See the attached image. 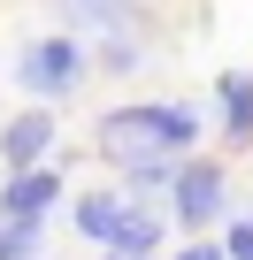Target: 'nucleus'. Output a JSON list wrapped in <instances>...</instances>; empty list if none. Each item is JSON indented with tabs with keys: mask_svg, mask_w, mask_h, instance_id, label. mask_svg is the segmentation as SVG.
Returning a JSON list of instances; mask_svg holds the SVG:
<instances>
[{
	"mask_svg": "<svg viewBox=\"0 0 253 260\" xmlns=\"http://www.w3.org/2000/svg\"><path fill=\"white\" fill-rule=\"evenodd\" d=\"M16 77H23L39 100H69L77 77H85V46H77V39H39V46L16 54Z\"/></svg>",
	"mask_w": 253,
	"mask_h": 260,
	"instance_id": "obj_2",
	"label": "nucleus"
},
{
	"mask_svg": "<svg viewBox=\"0 0 253 260\" xmlns=\"http://www.w3.org/2000/svg\"><path fill=\"white\" fill-rule=\"evenodd\" d=\"M222 122H230V138H253V77H222Z\"/></svg>",
	"mask_w": 253,
	"mask_h": 260,
	"instance_id": "obj_8",
	"label": "nucleus"
},
{
	"mask_svg": "<svg viewBox=\"0 0 253 260\" xmlns=\"http://www.w3.org/2000/svg\"><path fill=\"white\" fill-rule=\"evenodd\" d=\"M169 184H177V222H192V230H200V222H215V214H222V169H215V161H184Z\"/></svg>",
	"mask_w": 253,
	"mask_h": 260,
	"instance_id": "obj_3",
	"label": "nucleus"
},
{
	"mask_svg": "<svg viewBox=\"0 0 253 260\" xmlns=\"http://www.w3.org/2000/svg\"><path fill=\"white\" fill-rule=\"evenodd\" d=\"M115 207H123V199H107V191H77V230H85L92 245H107V230H115Z\"/></svg>",
	"mask_w": 253,
	"mask_h": 260,
	"instance_id": "obj_9",
	"label": "nucleus"
},
{
	"mask_svg": "<svg viewBox=\"0 0 253 260\" xmlns=\"http://www.w3.org/2000/svg\"><path fill=\"white\" fill-rule=\"evenodd\" d=\"M39 245V222H0V260H31Z\"/></svg>",
	"mask_w": 253,
	"mask_h": 260,
	"instance_id": "obj_10",
	"label": "nucleus"
},
{
	"mask_svg": "<svg viewBox=\"0 0 253 260\" xmlns=\"http://www.w3.org/2000/svg\"><path fill=\"white\" fill-rule=\"evenodd\" d=\"M161 245V222L146 207H115V230H107V260H146Z\"/></svg>",
	"mask_w": 253,
	"mask_h": 260,
	"instance_id": "obj_6",
	"label": "nucleus"
},
{
	"mask_svg": "<svg viewBox=\"0 0 253 260\" xmlns=\"http://www.w3.org/2000/svg\"><path fill=\"white\" fill-rule=\"evenodd\" d=\"M54 199H62V176L54 169H8V184H0V214H8V222H39Z\"/></svg>",
	"mask_w": 253,
	"mask_h": 260,
	"instance_id": "obj_4",
	"label": "nucleus"
},
{
	"mask_svg": "<svg viewBox=\"0 0 253 260\" xmlns=\"http://www.w3.org/2000/svg\"><path fill=\"white\" fill-rule=\"evenodd\" d=\"M0 153H8V169H46V153H54V115L46 107L16 115L8 130H0Z\"/></svg>",
	"mask_w": 253,
	"mask_h": 260,
	"instance_id": "obj_5",
	"label": "nucleus"
},
{
	"mask_svg": "<svg viewBox=\"0 0 253 260\" xmlns=\"http://www.w3.org/2000/svg\"><path fill=\"white\" fill-rule=\"evenodd\" d=\"M222 260H253V222H230V237H222Z\"/></svg>",
	"mask_w": 253,
	"mask_h": 260,
	"instance_id": "obj_11",
	"label": "nucleus"
},
{
	"mask_svg": "<svg viewBox=\"0 0 253 260\" xmlns=\"http://www.w3.org/2000/svg\"><path fill=\"white\" fill-rule=\"evenodd\" d=\"M192 138H200V115H192V107H154V100H138V107H115V115L100 122V161H115L123 176H131V169H146V161H177Z\"/></svg>",
	"mask_w": 253,
	"mask_h": 260,
	"instance_id": "obj_1",
	"label": "nucleus"
},
{
	"mask_svg": "<svg viewBox=\"0 0 253 260\" xmlns=\"http://www.w3.org/2000/svg\"><path fill=\"white\" fill-rule=\"evenodd\" d=\"M177 260H222V245H192V252H177Z\"/></svg>",
	"mask_w": 253,
	"mask_h": 260,
	"instance_id": "obj_12",
	"label": "nucleus"
},
{
	"mask_svg": "<svg viewBox=\"0 0 253 260\" xmlns=\"http://www.w3.org/2000/svg\"><path fill=\"white\" fill-rule=\"evenodd\" d=\"M62 16L77 23V31H107V39H123V31H131V0H62Z\"/></svg>",
	"mask_w": 253,
	"mask_h": 260,
	"instance_id": "obj_7",
	"label": "nucleus"
}]
</instances>
